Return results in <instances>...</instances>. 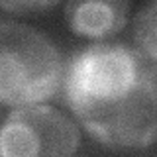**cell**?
Here are the masks:
<instances>
[{
    "label": "cell",
    "instance_id": "obj_3",
    "mask_svg": "<svg viewBox=\"0 0 157 157\" xmlns=\"http://www.w3.org/2000/svg\"><path fill=\"white\" fill-rule=\"evenodd\" d=\"M147 57L120 43H94L71 59L65 73V100L71 108L104 98L140 73Z\"/></svg>",
    "mask_w": 157,
    "mask_h": 157
},
{
    "label": "cell",
    "instance_id": "obj_4",
    "mask_svg": "<svg viewBox=\"0 0 157 157\" xmlns=\"http://www.w3.org/2000/svg\"><path fill=\"white\" fill-rule=\"evenodd\" d=\"M78 147L75 124L41 104L18 106L6 116L0 132V153L4 157H59L73 155Z\"/></svg>",
    "mask_w": 157,
    "mask_h": 157
},
{
    "label": "cell",
    "instance_id": "obj_5",
    "mask_svg": "<svg viewBox=\"0 0 157 157\" xmlns=\"http://www.w3.org/2000/svg\"><path fill=\"white\" fill-rule=\"evenodd\" d=\"M130 0H67L65 18L73 33L106 39L122 32L128 22Z\"/></svg>",
    "mask_w": 157,
    "mask_h": 157
},
{
    "label": "cell",
    "instance_id": "obj_6",
    "mask_svg": "<svg viewBox=\"0 0 157 157\" xmlns=\"http://www.w3.org/2000/svg\"><path fill=\"white\" fill-rule=\"evenodd\" d=\"M134 41L141 55L157 63V0L147 4L136 16Z\"/></svg>",
    "mask_w": 157,
    "mask_h": 157
},
{
    "label": "cell",
    "instance_id": "obj_2",
    "mask_svg": "<svg viewBox=\"0 0 157 157\" xmlns=\"http://www.w3.org/2000/svg\"><path fill=\"white\" fill-rule=\"evenodd\" d=\"M65 85L57 47L41 32L8 22L0 24V100L18 108L55 98Z\"/></svg>",
    "mask_w": 157,
    "mask_h": 157
},
{
    "label": "cell",
    "instance_id": "obj_1",
    "mask_svg": "<svg viewBox=\"0 0 157 157\" xmlns=\"http://www.w3.org/2000/svg\"><path fill=\"white\" fill-rule=\"evenodd\" d=\"M85 130L110 149H144L157 141V63L104 98L71 108Z\"/></svg>",
    "mask_w": 157,
    "mask_h": 157
},
{
    "label": "cell",
    "instance_id": "obj_7",
    "mask_svg": "<svg viewBox=\"0 0 157 157\" xmlns=\"http://www.w3.org/2000/svg\"><path fill=\"white\" fill-rule=\"evenodd\" d=\"M61 0H0V6L4 12L12 14H29V12H41V10H49Z\"/></svg>",
    "mask_w": 157,
    "mask_h": 157
}]
</instances>
